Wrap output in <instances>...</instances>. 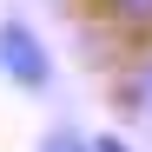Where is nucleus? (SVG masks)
<instances>
[{
	"mask_svg": "<svg viewBox=\"0 0 152 152\" xmlns=\"http://www.w3.org/2000/svg\"><path fill=\"white\" fill-rule=\"evenodd\" d=\"M0 80L20 93H46L53 86V53L27 20H0Z\"/></svg>",
	"mask_w": 152,
	"mask_h": 152,
	"instance_id": "1",
	"label": "nucleus"
},
{
	"mask_svg": "<svg viewBox=\"0 0 152 152\" xmlns=\"http://www.w3.org/2000/svg\"><path fill=\"white\" fill-rule=\"evenodd\" d=\"M119 106H126V119L152 126V53H139L132 66H126V80H119Z\"/></svg>",
	"mask_w": 152,
	"mask_h": 152,
	"instance_id": "2",
	"label": "nucleus"
},
{
	"mask_svg": "<svg viewBox=\"0 0 152 152\" xmlns=\"http://www.w3.org/2000/svg\"><path fill=\"white\" fill-rule=\"evenodd\" d=\"M119 33H152V0H93Z\"/></svg>",
	"mask_w": 152,
	"mask_h": 152,
	"instance_id": "3",
	"label": "nucleus"
},
{
	"mask_svg": "<svg viewBox=\"0 0 152 152\" xmlns=\"http://www.w3.org/2000/svg\"><path fill=\"white\" fill-rule=\"evenodd\" d=\"M40 152H93V139H80V132H66V126H53V132L40 139Z\"/></svg>",
	"mask_w": 152,
	"mask_h": 152,
	"instance_id": "4",
	"label": "nucleus"
},
{
	"mask_svg": "<svg viewBox=\"0 0 152 152\" xmlns=\"http://www.w3.org/2000/svg\"><path fill=\"white\" fill-rule=\"evenodd\" d=\"M93 152H132V145H126L119 132H99V139H93Z\"/></svg>",
	"mask_w": 152,
	"mask_h": 152,
	"instance_id": "5",
	"label": "nucleus"
}]
</instances>
